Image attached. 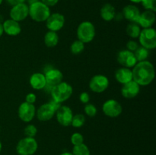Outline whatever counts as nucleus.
<instances>
[{"mask_svg": "<svg viewBox=\"0 0 156 155\" xmlns=\"http://www.w3.org/2000/svg\"><path fill=\"white\" fill-rule=\"evenodd\" d=\"M133 80L140 87L148 86L153 81L155 76V67L148 60L138 62L133 68Z\"/></svg>", "mask_w": 156, "mask_h": 155, "instance_id": "1", "label": "nucleus"}, {"mask_svg": "<svg viewBox=\"0 0 156 155\" xmlns=\"http://www.w3.org/2000/svg\"><path fill=\"white\" fill-rule=\"evenodd\" d=\"M29 16L36 22H44L50 15V7L46 5L41 0L29 5Z\"/></svg>", "mask_w": 156, "mask_h": 155, "instance_id": "2", "label": "nucleus"}, {"mask_svg": "<svg viewBox=\"0 0 156 155\" xmlns=\"http://www.w3.org/2000/svg\"><path fill=\"white\" fill-rule=\"evenodd\" d=\"M73 88L71 84L66 81H62L56 86L53 87L50 94L52 100H55L59 103L66 101L73 95Z\"/></svg>", "mask_w": 156, "mask_h": 155, "instance_id": "3", "label": "nucleus"}, {"mask_svg": "<svg viewBox=\"0 0 156 155\" xmlns=\"http://www.w3.org/2000/svg\"><path fill=\"white\" fill-rule=\"evenodd\" d=\"M76 34L78 40L82 41L83 43H89L95 37V27L91 21H82L78 26Z\"/></svg>", "mask_w": 156, "mask_h": 155, "instance_id": "4", "label": "nucleus"}, {"mask_svg": "<svg viewBox=\"0 0 156 155\" xmlns=\"http://www.w3.org/2000/svg\"><path fill=\"white\" fill-rule=\"evenodd\" d=\"M38 148V144L34 138L25 137L20 140L16 145V152L18 155H33Z\"/></svg>", "mask_w": 156, "mask_h": 155, "instance_id": "5", "label": "nucleus"}, {"mask_svg": "<svg viewBox=\"0 0 156 155\" xmlns=\"http://www.w3.org/2000/svg\"><path fill=\"white\" fill-rule=\"evenodd\" d=\"M138 38L142 46L149 50H155L156 48V30L153 27L141 30Z\"/></svg>", "mask_w": 156, "mask_h": 155, "instance_id": "6", "label": "nucleus"}, {"mask_svg": "<svg viewBox=\"0 0 156 155\" xmlns=\"http://www.w3.org/2000/svg\"><path fill=\"white\" fill-rule=\"evenodd\" d=\"M110 84L109 79L104 74H95L89 81L90 90L92 92L101 94L106 91Z\"/></svg>", "mask_w": 156, "mask_h": 155, "instance_id": "7", "label": "nucleus"}, {"mask_svg": "<svg viewBox=\"0 0 156 155\" xmlns=\"http://www.w3.org/2000/svg\"><path fill=\"white\" fill-rule=\"evenodd\" d=\"M18 115L20 119L24 122L29 123L36 116V107L34 104L23 102L18 106Z\"/></svg>", "mask_w": 156, "mask_h": 155, "instance_id": "8", "label": "nucleus"}, {"mask_svg": "<svg viewBox=\"0 0 156 155\" xmlns=\"http://www.w3.org/2000/svg\"><path fill=\"white\" fill-rule=\"evenodd\" d=\"M102 111L104 114L110 118H116L120 115L123 112V107L117 100L109 99L102 105Z\"/></svg>", "mask_w": 156, "mask_h": 155, "instance_id": "9", "label": "nucleus"}, {"mask_svg": "<svg viewBox=\"0 0 156 155\" xmlns=\"http://www.w3.org/2000/svg\"><path fill=\"white\" fill-rule=\"evenodd\" d=\"M46 22V27L50 31H59L65 25L66 19L63 15L58 12L50 14Z\"/></svg>", "mask_w": 156, "mask_h": 155, "instance_id": "10", "label": "nucleus"}, {"mask_svg": "<svg viewBox=\"0 0 156 155\" xmlns=\"http://www.w3.org/2000/svg\"><path fill=\"white\" fill-rule=\"evenodd\" d=\"M56 120L60 126L68 127L71 126L72 119L73 117V112L71 108L68 106H62L56 111Z\"/></svg>", "mask_w": 156, "mask_h": 155, "instance_id": "11", "label": "nucleus"}, {"mask_svg": "<svg viewBox=\"0 0 156 155\" xmlns=\"http://www.w3.org/2000/svg\"><path fill=\"white\" fill-rule=\"evenodd\" d=\"M9 16L11 19L18 22L25 20L29 16L28 5L24 2L12 6V9L9 12Z\"/></svg>", "mask_w": 156, "mask_h": 155, "instance_id": "12", "label": "nucleus"}, {"mask_svg": "<svg viewBox=\"0 0 156 155\" xmlns=\"http://www.w3.org/2000/svg\"><path fill=\"white\" fill-rule=\"evenodd\" d=\"M56 109L49 102L41 105L36 110V116L41 122H47L53 118Z\"/></svg>", "mask_w": 156, "mask_h": 155, "instance_id": "13", "label": "nucleus"}, {"mask_svg": "<svg viewBox=\"0 0 156 155\" xmlns=\"http://www.w3.org/2000/svg\"><path fill=\"white\" fill-rule=\"evenodd\" d=\"M117 61L122 67L128 68H133L137 63L134 53L127 50H123L117 53Z\"/></svg>", "mask_w": 156, "mask_h": 155, "instance_id": "14", "label": "nucleus"}, {"mask_svg": "<svg viewBox=\"0 0 156 155\" xmlns=\"http://www.w3.org/2000/svg\"><path fill=\"white\" fill-rule=\"evenodd\" d=\"M44 75H45L47 84L52 87L57 85L58 84L62 82V79H63V74L62 73V71L57 68H53V67L46 70Z\"/></svg>", "mask_w": 156, "mask_h": 155, "instance_id": "15", "label": "nucleus"}, {"mask_svg": "<svg viewBox=\"0 0 156 155\" xmlns=\"http://www.w3.org/2000/svg\"><path fill=\"white\" fill-rule=\"evenodd\" d=\"M140 86L133 80L123 84L121 88L122 96L126 99L134 98L140 94Z\"/></svg>", "mask_w": 156, "mask_h": 155, "instance_id": "16", "label": "nucleus"}, {"mask_svg": "<svg viewBox=\"0 0 156 155\" xmlns=\"http://www.w3.org/2000/svg\"><path fill=\"white\" fill-rule=\"evenodd\" d=\"M3 31L5 33L11 36H16L21 32V26L19 22L12 19H7L2 23Z\"/></svg>", "mask_w": 156, "mask_h": 155, "instance_id": "17", "label": "nucleus"}, {"mask_svg": "<svg viewBox=\"0 0 156 155\" xmlns=\"http://www.w3.org/2000/svg\"><path fill=\"white\" fill-rule=\"evenodd\" d=\"M155 12L146 10L143 12H141L137 24L140 26V27H143V29L152 27L155 22Z\"/></svg>", "mask_w": 156, "mask_h": 155, "instance_id": "18", "label": "nucleus"}, {"mask_svg": "<svg viewBox=\"0 0 156 155\" xmlns=\"http://www.w3.org/2000/svg\"><path fill=\"white\" fill-rule=\"evenodd\" d=\"M140 14L141 12L139 8L134 5H127L123 8L122 12L123 18L126 19L129 22L137 23Z\"/></svg>", "mask_w": 156, "mask_h": 155, "instance_id": "19", "label": "nucleus"}, {"mask_svg": "<svg viewBox=\"0 0 156 155\" xmlns=\"http://www.w3.org/2000/svg\"><path fill=\"white\" fill-rule=\"evenodd\" d=\"M29 84L33 89L39 91L43 90L47 84L45 75L44 73L35 72L30 75L29 78Z\"/></svg>", "mask_w": 156, "mask_h": 155, "instance_id": "20", "label": "nucleus"}, {"mask_svg": "<svg viewBox=\"0 0 156 155\" xmlns=\"http://www.w3.org/2000/svg\"><path fill=\"white\" fill-rule=\"evenodd\" d=\"M116 81L121 84H125L133 80V73L130 68L121 67L115 71L114 74Z\"/></svg>", "mask_w": 156, "mask_h": 155, "instance_id": "21", "label": "nucleus"}, {"mask_svg": "<svg viewBox=\"0 0 156 155\" xmlns=\"http://www.w3.org/2000/svg\"><path fill=\"white\" fill-rule=\"evenodd\" d=\"M100 15L101 18L105 21H113L116 15L115 8L110 3H106L101 9Z\"/></svg>", "mask_w": 156, "mask_h": 155, "instance_id": "22", "label": "nucleus"}, {"mask_svg": "<svg viewBox=\"0 0 156 155\" xmlns=\"http://www.w3.org/2000/svg\"><path fill=\"white\" fill-rule=\"evenodd\" d=\"M59 35L57 34V32L48 30L44 35V44L46 46L49 47V48H53V47L56 46L59 43Z\"/></svg>", "mask_w": 156, "mask_h": 155, "instance_id": "23", "label": "nucleus"}, {"mask_svg": "<svg viewBox=\"0 0 156 155\" xmlns=\"http://www.w3.org/2000/svg\"><path fill=\"white\" fill-rule=\"evenodd\" d=\"M141 32V27L137 23L130 22L126 28V33L132 39H136L139 37Z\"/></svg>", "mask_w": 156, "mask_h": 155, "instance_id": "24", "label": "nucleus"}, {"mask_svg": "<svg viewBox=\"0 0 156 155\" xmlns=\"http://www.w3.org/2000/svg\"><path fill=\"white\" fill-rule=\"evenodd\" d=\"M133 53L135 55V57L136 59L137 62H142V61L147 60L149 56V50L145 48V47L142 46H140Z\"/></svg>", "mask_w": 156, "mask_h": 155, "instance_id": "25", "label": "nucleus"}, {"mask_svg": "<svg viewBox=\"0 0 156 155\" xmlns=\"http://www.w3.org/2000/svg\"><path fill=\"white\" fill-rule=\"evenodd\" d=\"M72 153L73 155H91L89 148L84 143L79 144V145L73 146Z\"/></svg>", "mask_w": 156, "mask_h": 155, "instance_id": "26", "label": "nucleus"}, {"mask_svg": "<svg viewBox=\"0 0 156 155\" xmlns=\"http://www.w3.org/2000/svg\"><path fill=\"white\" fill-rule=\"evenodd\" d=\"M85 50V43L79 40H76L70 46V51L73 55H79Z\"/></svg>", "mask_w": 156, "mask_h": 155, "instance_id": "27", "label": "nucleus"}, {"mask_svg": "<svg viewBox=\"0 0 156 155\" xmlns=\"http://www.w3.org/2000/svg\"><path fill=\"white\" fill-rule=\"evenodd\" d=\"M85 116L82 113H78L73 115V119H72L71 126L74 128H82L85 123Z\"/></svg>", "mask_w": 156, "mask_h": 155, "instance_id": "28", "label": "nucleus"}, {"mask_svg": "<svg viewBox=\"0 0 156 155\" xmlns=\"http://www.w3.org/2000/svg\"><path fill=\"white\" fill-rule=\"evenodd\" d=\"M24 134L26 137L34 138L37 134V129L33 124H28L24 129Z\"/></svg>", "mask_w": 156, "mask_h": 155, "instance_id": "29", "label": "nucleus"}, {"mask_svg": "<svg viewBox=\"0 0 156 155\" xmlns=\"http://www.w3.org/2000/svg\"><path fill=\"white\" fill-rule=\"evenodd\" d=\"M84 111H85V113L89 117L95 116L98 113L97 107L94 104L90 103L85 104V107H84Z\"/></svg>", "mask_w": 156, "mask_h": 155, "instance_id": "30", "label": "nucleus"}, {"mask_svg": "<svg viewBox=\"0 0 156 155\" xmlns=\"http://www.w3.org/2000/svg\"><path fill=\"white\" fill-rule=\"evenodd\" d=\"M70 141L73 146L79 145L84 143V136L79 132H75L70 137Z\"/></svg>", "mask_w": 156, "mask_h": 155, "instance_id": "31", "label": "nucleus"}, {"mask_svg": "<svg viewBox=\"0 0 156 155\" xmlns=\"http://www.w3.org/2000/svg\"><path fill=\"white\" fill-rule=\"evenodd\" d=\"M141 4L146 10L156 12V0H142Z\"/></svg>", "mask_w": 156, "mask_h": 155, "instance_id": "32", "label": "nucleus"}, {"mask_svg": "<svg viewBox=\"0 0 156 155\" xmlns=\"http://www.w3.org/2000/svg\"><path fill=\"white\" fill-rule=\"evenodd\" d=\"M126 50L134 53V52L136 50V49L140 46V45H139V43L136 40H129L127 43H126Z\"/></svg>", "mask_w": 156, "mask_h": 155, "instance_id": "33", "label": "nucleus"}, {"mask_svg": "<svg viewBox=\"0 0 156 155\" xmlns=\"http://www.w3.org/2000/svg\"><path fill=\"white\" fill-rule=\"evenodd\" d=\"M79 100L82 103H84V104H86V103H89L90 101V95L88 92H82L79 95Z\"/></svg>", "mask_w": 156, "mask_h": 155, "instance_id": "34", "label": "nucleus"}, {"mask_svg": "<svg viewBox=\"0 0 156 155\" xmlns=\"http://www.w3.org/2000/svg\"><path fill=\"white\" fill-rule=\"evenodd\" d=\"M37 100L36 94L34 93H28L25 97V102L31 104H34V103Z\"/></svg>", "mask_w": 156, "mask_h": 155, "instance_id": "35", "label": "nucleus"}, {"mask_svg": "<svg viewBox=\"0 0 156 155\" xmlns=\"http://www.w3.org/2000/svg\"><path fill=\"white\" fill-rule=\"evenodd\" d=\"M41 1L48 7H53L59 2V0H41Z\"/></svg>", "mask_w": 156, "mask_h": 155, "instance_id": "36", "label": "nucleus"}, {"mask_svg": "<svg viewBox=\"0 0 156 155\" xmlns=\"http://www.w3.org/2000/svg\"><path fill=\"white\" fill-rule=\"evenodd\" d=\"M6 2L11 6L16 5L20 4V3H24L25 2L26 0H5Z\"/></svg>", "mask_w": 156, "mask_h": 155, "instance_id": "37", "label": "nucleus"}, {"mask_svg": "<svg viewBox=\"0 0 156 155\" xmlns=\"http://www.w3.org/2000/svg\"><path fill=\"white\" fill-rule=\"evenodd\" d=\"M4 33V31H3V27H2V24L0 23V37L3 35Z\"/></svg>", "mask_w": 156, "mask_h": 155, "instance_id": "38", "label": "nucleus"}, {"mask_svg": "<svg viewBox=\"0 0 156 155\" xmlns=\"http://www.w3.org/2000/svg\"><path fill=\"white\" fill-rule=\"evenodd\" d=\"M129 1L134 4H139V3H141L142 0H129Z\"/></svg>", "mask_w": 156, "mask_h": 155, "instance_id": "39", "label": "nucleus"}, {"mask_svg": "<svg viewBox=\"0 0 156 155\" xmlns=\"http://www.w3.org/2000/svg\"><path fill=\"white\" fill-rule=\"evenodd\" d=\"M60 155H73V153H71V152H69V151H65L63 152V153H61Z\"/></svg>", "mask_w": 156, "mask_h": 155, "instance_id": "40", "label": "nucleus"}, {"mask_svg": "<svg viewBox=\"0 0 156 155\" xmlns=\"http://www.w3.org/2000/svg\"><path fill=\"white\" fill-rule=\"evenodd\" d=\"M37 1H39V0H27V2H28L29 5L32 4V3L35 2H37Z\"/></svg>", "mask_w": 156, "mask_h": 155, "instance_id": "41", "label": "nucleus"}, {"mask_svg": "<svg viewBox=\"0 0 156 155\" xmlns=\"http://www.w3.org/2000/svg\"><path fill=\"white\" fill-rule=\"evenodd\" d=\"M2 144L1 141H0V152L2 151Z\"/></svg>", "mask_w": 156, "mask_h": 155, "instance_id": "42", "label": "nucleus"}, {"mask_svg": "<svg viewBox=\"0 0 156 155\" xmlns=\"http://www.w3.org/2000/svg\"><path fill=\"white\" fill-rule=\"evenodd\" d=\"M2 2H3V0H0V5H2Z\"/></svg>", "mask_w": 156, "mask_h": 155, "instance_id": "43", "label": "nucleus"}, {"mask_svg": "<svg viewBox=\"0 0 156 155\" xmlns=\"http://www.w3.org/2000/svg\"><path fill=\"white\" fill-rule=\"evenodd\" d=\"M0 131H1V128H0Z\"/></svg>", "mask_w": 156, "mask_h": 155, "instance_id": "44", "label": "nucleus"}]
</instances>
